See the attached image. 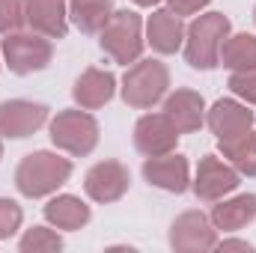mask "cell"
I'll use <instances>...</instances> for the list:
<instances>
[{"label":"cell","instance_id":"f546056e","mask_svg":"<svg viewBox=\"0 0 256 253\" xmlns=\"http://www.w3.org/2000/svg\"><path fill=\"white\" fill-rule=\"evenodd\" d=\"M0 158H3V137H0Z\"/></svg>","mask_w":256,"mask_h":253},{"label":"cell","instance_id":"9a60e30c","mask_svg":"<svg viewBox=\"0 0 256 253\" xmlns=\"http://www.w3.org/2000/svg\"><path fill=\"white\" fill-rule=\"evenodd\" d=\"M114 96H116V78H114V72L98 68V66L84 68L72 86V98L84 110H98V108L110 104Z\"/></svg>","mask_w":256,"mask_h":253},{"label":"cell","instance_id":"9c48e42d","mask_svg":"<svg viewBox=\"0 0 256 253\" xmlns=\"http://www.w3.org/2000/svg\"><path fill=\"white\" fill-rule=\"evenodd\" d=\"M131 188V173L122 161L116 158H108V161H98L86 170L84 176V190L92 202H116L122 200Z\"/></svg>","mask_w":256,"mask_h":253},{"label":"cell","instance_id":"4fadbf2b","mask_svg":"<svg viewBox=\"0 0 256 253\" xmlns=\"http://www.w3.org/2000/svg\"><path fill=\"white\" fill-rule=\"evenodd\" d=\"M143 179L158 190L167 194H185L191 188V164L179 152H164L152 155L143 161Z\"/></svg>","mask_w":256,"mask_h":253},{"label":"cell","instance_id":"44dd1931","mask_svg":"<svg viewBox=\"0 0 256 253\" xmlns=\"http://www.w3.org/2000/svg\"><path fill=\"white\" fill-rule=\"evenodd\" d=\"M220 66L230 72L256 68V36L254 33H230L220 48Z\"/></svg>","mask_w":256,"mask_h":253},{"label":"cell","instance_id":"ffe728a7","mask_svg":"<svg viewBox=\"0 0 256 253\" xmlns=\"http://www.w3.org/2000/svg\"><path fill=\"white\" fill-rule=\"evenodd\" d=\"M114 12V0H68V21L86 36H98Z\"/></svg>","mask_w":256,"mask_h":253},{"label":"cell","instance_id":"cb8c5ba5","mask_svg":"<svg viewBox=\"0 0 256 253\" xmlns=\"http://www.w3.org/2000/svg\"><path fill=\"white\" fill-rule=\"evenodd\" d=\"M27 27V0H0V36Z\"/></svg>","mask_w":256,"mask_h":253},{"label":"cell","instance_id":"277c9868","mask_svg":"<svg viewBox=\"0 0 256 253\" xmlns=\"http://www.w3.org/2000/svg\"><path fill=\"white\" fill-rule=\"evenodd\" d=\"M102 51L120 66H131L143 57L146 48V33H143V18L134 9H116L104 30L98 33Z\"/></svg>","mask_w":256,"mask_h":253},{"label":"cell","instance_id":"ba28073f","mask_svg":"<svg viewBox=\"0 0 256 253\" xmlns=\"http://www.w3.org/2000/svg\"><path fill=\"white\" fill-rule=\"evenodd\" d=\"M214 244H218V230L212 218L200 208L182 212L170 224V248L176 253H206L214 250Z\"/></svg>","mask_w":256,"mask_h":253},{"label":"cell","instance_id":"5bb4252c","mask_svg":"<svg viewBox=\"0 0 256 253\" xmlns=\"http://www.w3.org/2000/svg\"><path fill=\"white\" fill-rule=\"evenodd\" d=\"M185 21L182 15H176L173 9H152V15L143 21V33H146V45H152L155 54H176L182 51V42H185Z\"/></svg>","mask_w":256,"mask_h":253},{"label":"cell","instance_id":"e0dca14e","mask_svg":"<svg viewBox=\"0 0 256 253\" xmlns=\"http://www.w3.org/2000/svg\"><path fill=\"white\" fill-rule=\"evenodd\" d=\"M208 218H212L218 232L244 230L248 224L256 220V194H236V196H224V200L212 202Z\"/></svg>","mask_w":256,"mask_h":253},{"label":"cell","instance_id":"d4e9b609","mask_svg":"<svg viewBox=\"0 0 256 253\" xmlns=\"http://www.w3.org/2000/svg\"><path fill=\"white\" fill-rule=\"evenodd\" d=\"M21 224H24L21 206H18L15 200H9V196H0V242L12 238V236L21 230Z\"/></svg>","mask_w":256,"mask_h":253},{"label":"cell","instance_id":"1f68e13d","mask_svg":"<svg viewBox=\"0 0 256 253\" xmlns=\"http://www.w3.org/2000/svg\"><path fill=\"white\" fill-rule=\"evenodd\" d=\"M0 66H3V57H0Z\"/></svg>","mask_w":256,"mask_h":253},{"label":"cell","instance_id":"30bf717a","mask_svg":"<svg viewBox=\"0 0 256 253\" xmlns=\"http://www.w3.org/2000/svg\"><path fill=\"white\" fill-rule=\"evenodd\" d=\"M254 120L256 114L242 98H218L212 108H206V126L214 134L218 143H226V140L248 134L254 128Z\"/></svg>","mask_w":256,"mask_h":253},{"label":"cell","instance_id":"4dcf8cb0","mask_svg":"<svg viewBox=\"0 0 256 253\" xmlns=\"http://www.w3.org/2000/svg\"><path fill=\"white\" fill-rule=\"evenodd\" d=\"M254 21H256V6H254Z\"/></svg>","mask_w":256,"mask_h":253},{"label":"cell","instance_id":"52a82bcc","mask_svg":"<svg viewBox=\"0 0 256 253\" xmlns=\"http://www.w3.org/2000/svg\"><path fill=\"white\" fill-rule=\"evenodd\" d=\"M238 185H242V173L218 155L200 158V167L191 179V188L200 202H218V200L230 196Z\"/></svg>","mask_w":256,"mask_h":253},{"label":"cell","instance_id":"484cf974","mask_svg":"<svg viewBox=\"0 0 256 253\" xmlns=\"http://www.w3.org/2000/svg\"><path fill=\"white\" fill-rule=\"evenodd\" d=\"M230 92L236 98H242L244 104H256V68H244V72H230Z\"/></svg>","mask_w":256,"mask_h":253},{"label":"cell","instance_id":"7a4b0ae2","mask_svg":"<svg viewBox=\"0 0 256 253\" xmlns=\"http://www.w3.org/2000/svg\"><path fill=\"white\" fill-rule=\"evenodd\" d=\"M232 33V24L224 12H200L194 15V21L185 27V42H182V54L185 63L200 72H212L220 66V48L224 39Z\"/></svg>","mask_w":256,"mask_h":253},{"label":"cell","instance_id":"603a6c76","mask_svg":"<svg viewBox=\"0 0 256 253\" xmlns=\"http://www.w3.org/2000/svg\"><path fill=\"white\" fill-rule=\"evenodd\" d=\"M18 250L21 253H57V250H63V236L51 224L48 226H30L18 238Z\"/></svg>","mask_w":256,"mask_h":253},{"label":"cell","instance_id":"f1b7e54d","mask_svg":"<svg viewBox=\"0 0 256 253\" xmlns=\"http://www.w3.org/2000/svg\"><path fill=\"white\" fill-rule=\"evenodd\" d=\"M131 3H134V6H140V9H155L161 0H131Z\"/></svg>","mask_w":256,"mask_h":253},{"label":"cell","instance_id":"d6986e66","mask_svg":"<svg viewBox=\"0 0 256 253\" xmlns=\"http://www.w3.org/2000/svg\"><path fill=\"white\" fill-rule=\"evenodd\" d=\"M45 220L54 226V230H63V232H78L84 230L90 220H92V208L74 196V194H57L45 202Z\"/></svg>","mask_w":256,"mask_h":253},{"label":"cell","instance_id":"5b68a950","mask_svg":"<svg viewBox=\"0 0 256 253\" xmlns=\"http://www.w3.org/2000/svg\"><path fill=\"white\" fill-rule=\"evenodd\" d=\"M0 57L12 74H21V78L33 74V72H45L54 60V39H48L36 30H15V33L3 36Z\"/></svg>","mask_w":256,"mask_h":253},{"label":"cell","instance_id":"83f0119b","mask_svg":"<svg viewBox=\"0 0 256 253\" xmlns=\"http://www.w3.org/2000/svg\"><path fill=\"white\" fill-rule=\"evenodd\" d=\"M214 250L220 253H230V250H242V253H254V244L248 238H218Z\"/></svg>","mask_w":256,"mask_h":253},{"label":"cell","instance_id":"ac0fdd59","mask_svg":"<svg viewBox=\"0 0 256 253\" xmlns=\"http://www.w3.org/2000/svg\"><path fill=\"white\" fill-rule=\"evenodd\" d=\"M27 27L48 39H66L68 0H27Z\"/></svg>","mask_w":256,"mask_h":253},{"label":"cell","instance_id":"4316f807","mask_svg":"<svg viewBox=\"0 0 256 253\" xmlns=\"http://www.w3.org/2000/svg\"><path fill=\"white\" fill-rule=\"evenodd\" d=\"M212 0H167V9H173L176 15L188 18V15H200Z\"/></svg>","mask_w":256,"mask_h":253},{"label":"cell","instance_id":"6da1fadb","mask_svg":"<svg viewBox=\"0 0 256 253\" xmlns=\"http://www.w3.org/2000/svg\"><path fill=\"white\" fill-rule=\"evenodd\" d=\"M72 158H63L51 149H36L24 155L15 167V188L30 200L51 196L72 179Z\"/></svg>","mask_w":256,"mask_h":253},{"label":"cell","instance_id":"3957f363","mask_svg":"<svg viewBox=\"0 0 256 253\" xmlns=\"http://www.w3.org/2000/svg\"><path fill=\"white\" fill-rule=\"evenodd\" d=\"M120 92H122V102L128 108L152 110L170 92V68L155 57H146V60L140 57L137 63H131L126 68Z\"/></svg>","mask_w":256,"mask_h":253},{"label":"cell","instance_id":"8fae6325","mask_svg":"<svg viewBox=\"0 0 256 253\" xmlns=\"http://www.w3.org/2000/svg\"><path fill=\"white\" fill-rule=\"evenodd\" d=\"M48 126V104L27 102V98H9L0 102V137L24 140Z\"/></svg>","mask_w":256,"mask_h":253},{"label":"cell","instance_id":"8992f818","mask_svg":"<svg viewBox=\"0 0 256 253\" xmlns=\"http://www.w3.org/2000/svg\"><path fill=\"white\" fill-rule=\"evenodd\" d=\"M48 134L60 152L72 155V158H84L98 146L102 128L90 110L74 108V110H60L54 120H48Z\"/></svg>","mask_w":256,"mask_h":253},{"label":"cell","instance_id":"2e32d148","mask_svg":"<svg viewBox=\"0 0 256 253\" xmlns=\"http://www.w3.org/2000/svg\"><path fill=\"white\" fill-rule=\"evenodd\" d=\"M164 114L179 128V134H194L206 126V98L196 90L179 86L164 96Z\"/></svg>","mask_w":256,"mask_h":253},{"label":"cell","instance_id":"7c38bea8","mask_svg":"<svg viewBox=\"0 0 256 253\" xmlns=\"http://www.w3.org/2000/svg\"><path fill=\"white\" fill-rule=\"evenodd\" d=\"M179 137H182L179 128L170 122V116L164 110L161 114H143L134 122V149L143 158L164 155V152H176Z\"/></svg>","mask_w":256,"mask_h":253},{"label":"cell","instance_id":"7402d4cb","mask_svg":"<svg viewBox=\"0 0 256 253\" xmlns=\"http://www.w3.org/2000/svg\"><path fill=\"white\" fill-rule=\"evenodd\" d=\"M220 146V158L230 161L242 176L256 179V131L250 128L248 134L236 137V140H226V143H218Z\"/></svg>","mask_w":256,"mask_h":253}]
</instances>
